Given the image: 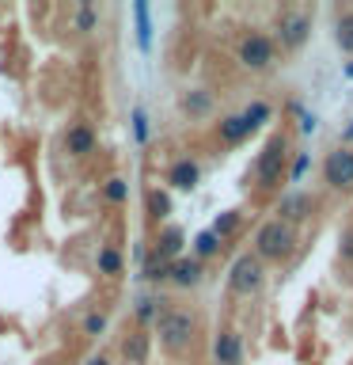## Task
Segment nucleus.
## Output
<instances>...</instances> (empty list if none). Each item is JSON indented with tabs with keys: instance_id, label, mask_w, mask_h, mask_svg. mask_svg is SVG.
<instances>
[{
	"instance_id": "obj_30",
	"label": "nucleus",
	"mask_w": 353,
	"mask_h": 365,
	"mask_svg": "<svg viewBox=\"0 0 353 365\" xmlns=\"http://www.w3.org/2000/svg\"><path fill=\"white\" fill-rule=\"evenodd\" d=\"M84 365H114V361H110V354H91Z\"/></svg>"
},
{
	"instance_id": "obj_8",
	"label": "nucleus",
	"mask_w": 353,
	"mask_h": 365,
	"mask_svg": "<svg viewBox=\"0 0 353 365\" xmlns=\"http://www.w3.org/2000/svg\"><path fill=\"white\" fill-rule=\"evenodd\" d=\"M213 358H216V365H239V361H243V335H239L236 327L216 331V339H213Z\"/></svg>"
},
{
	"instance_id": "obj_28",
	"label": "nucleus",
	"mask_w": 353,
	"mask_h": 365,
	"mask_svg": "<svg viewBox=\"0 0 353 365\" xmlns=\"http://www.w3.org/2000/svg\"><path fill=\"white\" fill-rule=\"evenodd\" d=\"M338 255H342V262H353V228H346V232H342Z\"/></svg>"
},
{
	"instance_id": "obj_2",
	"label": "nucleus",
	"mask_w": 353,
	"mask_h": 365,
	"mask_svg": "<svg viewBox=\"0 0 353 365\" xmlns=\"http://www.w3.org/2000/svg\"><path fill=\"white\" fill-rule=\"evenodd\" d=\"M293 251H296V228H289L285 221H278V217H270V221L255 232V251H251V255L266 267V262H285Z\"/></svg>"
},
{
	"instance_id": "obj_7",
	"label": "nucleus",
	"mask_w": 353,
	"mask_h": 365,
	"mask_svg": "<svg viewBox=\"0 0 353 365\" xmlns=\"http://www.w3.org/2000/svg\"><path fill=\"white\" fill-rule=\"evenodd\" d=\"M323 182L330 190H353V148L338 145L323 156Z\"/></svg>"
},
{
	"instance_id": "obj_22",
	"label": "nucleus",
	"mask_w": 353,
	"mask_h": 365,
	"mask_svg": "<svg viewBox=\"0 0 353 365\" xmlns=\"http://www.w3.org/2000/svg\"><path fill=\"white\" fill-rule=\"evenodd\" d=\"M102 198H107L110 205H122L125 198H130V182H125L122 175H110L107 182H102Z\"/></svg>"
},
{
	"instance_id": "obj_17",
	"label": "nucleus",
	"mask_w": 353,
	"mask_h": 365,
	"mask_svg": "<svg viewBox=\"0 0 353 365\" xmlns=\"http://www.w3.org/2000/svg\"><path fill=\"white\" fill-rule=\"evenodd\" d=\"M221 247H224V240L216 236V232H198V236H194V255H190V259L205 262V259L221 255Z\"/></svg>"
},
{
	"instance_id": "obj_34",
	"label": "nucleus",
	"mask_w": 353,
	"mask_h": 365,
	"mask_svg": "<svg viewBox=\"0 0 353 365\" xmlns=\"http://www.w3.org/2000/svg\"><path fill=\"white\" fill-rule=\"evenodd\" d=\"M346 76H353V65H346Z\"/></svg>"
},
{
	"instance_id": "obj_11",
	"label": "nucleus",
	"mask_w": 353,
	"mask_h": 365,
	"mask_svg": "<svg viewBox=\"0 0 353 365\" xmlns=\"http://www.w3.org/2000/svg\"><path fill=\"white\" fill-rule=\"evenodd\" d=\"M95 145H99V137H95V130H91L88 122H73V125L65 130V153H68V156L84 160V156L95 153Z\"/></svg>"
},
{
	"instance_id": "obj_3",
	"label": "nucleus",
	"mask_w": 353,
	"mask_h": 365,
	"mask_svg": "<svg viewBox=\"0 0 353 365\" xmlns=\"http://www.w3.org/2000/svg\"><path fill=\"white\" fill-rule=\"evenodd\" d=\"M285 168H289V137L285 133H273L266 145H262V153L255 160V182L262 190L278 187L285 179Z\"/></svg>"
},
{
	"instance_id": "obj_18",
	"label": "nucleus",
	"mask_w": 353,
	"mask_h": 365,
	"mask_svg": "<svg viewBox=\"0 0 353 365\" xmlns=\"http://www.w3.org/2000/svg\"><path fill=\"white\" fill-rule=\"evenodd\" d=\"M95 267H99V274H107V278H118V274L125 270V259H122L118 247H99Z\"/></svg>"
},
{
	"instance_id": "obj_24",
	"label": "nucleus",
	"mask_w": 353,
	"mask_h": 365,
	"mask_svg": "<svg viewBox=\"0 0 353 365\" xmlns=\"http://www.w3.org/2000/svg\"><path fill=\"white\" fill-rule=\"evenodd\" d=\"M95 27H99V11L91 8V4H80V8H76V31H80V34H91Z\"/></svg>"
},
{
	"instance_id": "obj_25",
	"label": "nucleus",
	"mask_w": 353,
	"mask_h": 365,
	"mask_svg": "<svg viewBox=\"0 0 353 365\" xmlns=\"http://www.w3.org/2000/svg\"><path fill=\"white\" fill-rule=\"evenodd\" d=\"M159 304L164 301H156V297H141V301H137V319H141V324H156V316L164 312Z\"/></svg>"
},
{
	"instance_id": "obj_26",
	"label": "nucleus",
	"mask_w": 353,
	"mask_h": 365,
	"mask_svg": "<svg viewBox=\"0 0 353 365\" xmlns=\"http://www.w3.org/2000/svg\"><path fill=\"white\" fill-rule=\"evenodd\" d=\"M236 228H239V213H236V210H228V213H221V217H216V225L209 228V232H216V236L224 240V236H232Z\"/></svg>"
},
{
	"instance_id": "obj_15",
	"label": "nucleus",
	"mask_w": 353,
	"mask_h": 365,
	"mask_svg": "<svg viewBox=\"0 0 353 365\" xmlns=\"http://www.w3.org/2000/svg\"><path fill=\"white\" fill-rule=\"evenodd\" d=\"M122 358L130 365H144V358H148V335L144 331H133V335L122 339Z\"/></svg>"
},
{
	"instance_id": "obj_20",
	"label": "nucleus",
	"mask_w": 353,
	"mask_h": 365,
	"mask_svg": "<svg viewBox=\"0 0 353 365\" xmlns=\"http://www.w3.org/2000/svg\"><path fill=\"white\" fill-rule=\"evenodd\" d=\"M107 327H110L107 312H99V308H91V312L84 316V324H80V335H84V339H102V335H107Z\"/></svg>"
},
{
	"instance_id": "obj_27",
	"label": "nucleus",
	"mask_w": 353,
	"mask_h": 365,
	"mask_svg": "<svg viewBox=\"0 0 353 365\" xmlns=\"http://www.w3.org/2000/svg\"><path fill=\"white\" fill-rule=\"evenodd\" d=\"M167 270H171V262L156 259V255L144 262V278H148V282H167Z\"/></svg>"
},
{
	"instance_id": "obj_29",
	"label": "nucleus",
	"mask_w": 353,
	"mask_h": 365,
	"mask_svg": "<svg viewBox=\"0 0 353 365\" xmlns=\"http://www.w3.org/2000/svg\"><path fill=\"white\" fill-rule=\"evenodd\" d=\"M137 19H141V46H148V8H137Z\"/></svg>"
},
{
	"instance_id": "obj_9",
	"label": "nucleus",
	"mask_w": 353,
	"mask_h": 365,
	"mask_svg": "<svg viewBox=\"0 0 353 365\" xmlns=\"http://www.w3.org/2000/svg\"><path fill=\"white\" fill-rule=\"evenodd\" d=\"M167 282L179 285V289H198V285L205 282V262L190 259V255L175 259V262H171V270H167Z\"/></svg>"
},
{
	"instance_id": "obj_6",
	"label": "nucleus",
	"mask_w": 353,
	"mask_h": 365,
	"mask_svg": "<svg viewBox=\"0 0 353 365\" xmlns=\"http://www.w3.org/2000/svg\"><path fill=\"white\" fill-rule=\"evenodd\" d=\"M312 34V16L307 11H281L278 16V27H273V46L281 42V50H300Z\"/></svg>"
},
{
	"instance_id": "obj_10",
	"label": "nucleus",
	"mask_w": 353,
	"mask_h": 365,
	"mask_svg": "<svg viewBox=\"0 0 353 365\" xmlns=\"http://www.w3.org/2000/svg\"><path fill=\"white\" fill-rule=\"evenodd\" d=\"M312 210H315V198H312V194H304V190L285 194L281 205H278V221H285V225L293 228V225L307 221V217H312Z\"/></svg>"
},
{
	"instance_id": "obj_5",
	"label": "nucleus",
	"mask_w": 353,
	"mask_h": 365,
	"mask_svg": "<svg viewBox=\"0 0 353 365\" xmlns=\"http://www.w3.org/2000/svg\"><path fill=\"white\" fill-rule=\"evenodd\" d=\"M262 282H266V267H262L251 251L239 255L232 262V270H228V289H232L236 297H255L262 289Z\"/></svg>"
},
{
	"instance_id": "obj_16",
	"label": "nucleus",
	"mask_w": 353,
	"mask_h": 365,
	"mask_svg": "<svg viewBox=\"0 0 353 365\" xmlns=\"http://www.w3.org/2000/svg\"><path fill=\"white\" fill-rule=\"evenodd\" d=\"M182 110L190 114V118H205V114L213 110V96L205 88H194V91H186L182 96Z\"/></svg>"
},
{
	"instance_id": "obj_19",
	"label": "nucleus",
	"mask_w": 353,
	"mask_h": 365,
	"mask_svg": "<svg viewBox=\"0 0 353 365\" xmlns=\"http://www.w3.org/2000/svg\"><path fill=\"white\" fill-rule=\"evenodd\" d=\"M144 210H148V217H152V221H167V217H171V194H167V190H148Z\"/></svg>"
},
{
	"instance_id": "obj_23",
	"label": "nucleus",
	"mask_w": 353,
	"mask_h": 365,
	"mask_svg": "<svg viewBox=\"0 0 353 365\" xmlns=\"http://www.w3.org/2000/svg\"><path fill=\"white\" fill-rule=\"evenodd\" d=\"M239 114H243V118L251 122V130H258L262 122H270V114H273V110H270V103H262V99H255V103H251L247 110H239Z\"/></svg>"
},
{
	"instance_id": "obj_1",
	"label": "nucleus",
	"mask_w": 353,
	"mask_h": 365,
	"mask_svg": "<svg viewBox=\"0 0 353 365\" xmlns=\"http://www.w3.org/2000/svg\"><path fill=\"white\" fill-rule=\"evenodd\" d=\"M156 335L167 354H182L194 342V335H198V316L190 308H164L156 316Z\"/></svg>"
},
{
	"instance_id": "obj_33",
	"label": "nucleus",
	"mask_w": 353,
	"mask_h": 365,
	"mask_svg": "<svg viewBox=\"0 0 353 365\" xmlns=\"http://www.w3.org/2000/svg\"><path fill=\"white\" fill-rule=\"evenodd\" d=\"M346 141H353V125H349V130H346Z\"/></svg>"
},
{
	"instance_id": "obj_4",
	"label": "nucleus",
	"mask_w": 353,
	"mask_h": 365,
	"mask_svg": "<svg viewBox=\"0 0 353 365\" xmlns=\"http://www.w3.org/2000/svg\"><path fill=\"white\" fill-rule=\"evenodd\" d=\"M239 65L251 68V73H270L273 65H278V46H273L270 34H262V31H247L243 38H239Z\"/></svg>"
},
{
	"instance_id": "obj_21",
	"label": "nucleus",
	"mask_w": 353,
	"mask_h": 365,
	"mask_svg": "<svg viewBox=\"0 0 353 365\" xmlns=\"http://www.w3.org/2000/svg\"><path fill=\"white\" fill-rule=\"evenodd\" d=\"M334 42L342 53H353V11H342L334 23Z\"/></svg>"
},
{
	"instance_id": "obj_31",
	"label": "nucleus",
	"mask_w": 353,
	"mask_h": 365,
	"mask_svg": "<svg viewBox=\"0 0 353 365\" xmlns=\"http://www.w3.org/2000/svg\"><path fill=\"white\" fill-rule=\"evenodd\" d=\"M300 130H304V133L315 130V118H312V114H300Z\"/></svg>"
},
{
	"instance_id": "obj_13",
	"label": "nucleus",
	"mask_w": 353,
	"mask_h": 365,
	"mask_svg": "<svg viewBox=\"0 0 353 365\" xmlns=\"http://www.w3.org/2000/svg\"><path fill=\"white\" fill-rule=\"evenodd\" d=\"M198 179H201V168H198V160H190V156H182V160H175V164L167 168V182L175 190H194Z\"/></svg>"
},
{
	"instance_id": "obj_32",
	"label": "nucleus",
	"mask_w": 353,
	"mask_h": 365,
	"mask_svg": "<svg viewBox=\"0 0 353 365\" xmlns=\"http://www.w3.org/2000/svg\"><path fill=\"white\" fill-rule=\"evenodd\" d=\"M304 168H307V156H300V160L293 164V179H300V175H304Z\"/></svg>"
},
{
	"instance_id": "obj_14",
	"label": "nucleus",
	"mask_w": 353,
	"mask_h": 365,
	"mask_svg": "<svg viewBox=\"0 0 353 365\" xmlns=\"http://www.w3.org/2000/svg\"><path fill=\"white\" fill-rule=\"evenodd\" d=\"M251 133L255 130H251V122L243 114H228V118H221V125H216V137H221L224 145H243Z\"/></svg>"
},
{
	"instance_id": "obj_12",
	"label": "nucleus",
	"mask_w": 353,
	"mask_h": 365,
	"mask_svg": "<svg viewBox=\"0 0 353 365\" xmlns=\"http://www.w3.org/2000/svg\"><path fill=\"white\" fill-rule=\"evenodd\" d=\"M182 244H186V232H182L179 225H167L164 232H159V240H156L152 255L164 259V262H175V259H182Z\"/></svg>"
}]
</instances>
